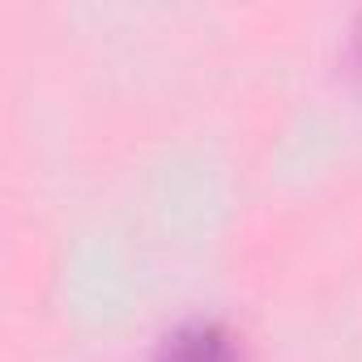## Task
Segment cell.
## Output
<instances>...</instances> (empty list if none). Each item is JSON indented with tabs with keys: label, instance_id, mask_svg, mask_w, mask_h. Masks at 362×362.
Segmentation results:
<instances>
[{
	"label": "cell",
	"instance_id": "cell-1",
	"mask_svg": "<svg viewBox=\"0 0 362 362\" xmlns=\"http://www.w3.org/2000/svg\"><path fill=\"white\" fill-rule=\"evenodd\" d=\"M158 362H243V354H239L235 337H230L222 324L197 320V324L175 328V332L162 341Z\"/></svg>",
	"mask_w": 362,
	"mask_h": 362
}]
</instances>
